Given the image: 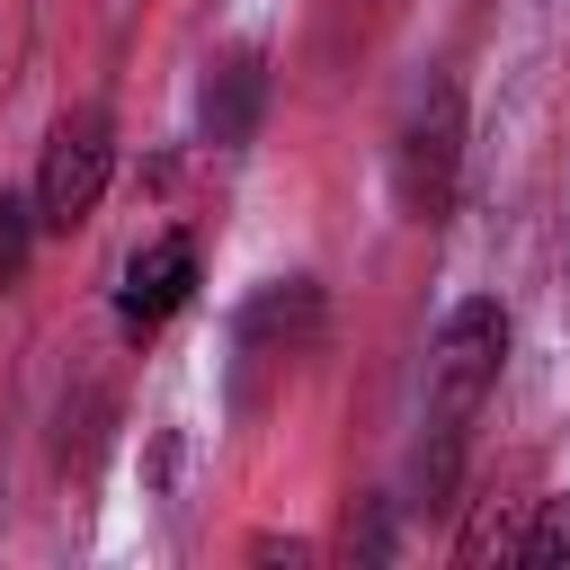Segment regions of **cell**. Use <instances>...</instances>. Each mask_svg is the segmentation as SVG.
Listing matches in <instances>:
<instances>
[{
  "label": "cell",
  "instance_id": "cell-5",
  "mask_svg": "<svg viewBox=\"0 0 570 570\" xmlns=\"http://www.w3.org/2000/svg\"><path fill=\"white\" fill-rule=\"evenodd\" d=\"M232 347H240L249 365H294V356H312V347H321V285H312V276H267V285L240 303Z\"/></svg>",
  "mask_w": 570,
  "mask_h": 570
},
{
  "label": "cell",
  "instance_id": "cell-8",
  "mask_svg": "<svg viewBox=\"0 0 570 570\" xmlns=\"http://www.w3.org/2000/svg\"><path fill=\"white\" fill-rule=\"evenodd\" d=\"M36 196H18V187H0V294H18L27 285V258H36Z\"/></svg>",
  "mask_w": 570,
  "mask_h": 570
},
{
  "label": "cell",
  "instance_id": "cell-10",
  "mask_svg": "<svg viewBox=\"0 0 570 570\" xmlns=\"http://www.w3.org/2000/svg\"><path fill=\"white\" fill-rule=\"evenodd\" d=\"M303 552H312V543H294V534H258V543H249V561H303Z\"/></svg>",
  "mask_w": 570,
  "mask_h": 570
},
{
  "label": "cell",
  "instance_id": "cell-2",
  "mask_svg": "<svg viewBox=\"0 0 570 570\" xmlns=\"http://www.w3.org/2000/svg\"><path fill=\"white\" fill-rule=\"evenodd\" d=\"M499 374H508V312L490 294H463L428 338V428H463L472 436V419L499 392Z\"/></svg>",
  "mask_w": 570,
  "mask_h": 570
},
{
  "label": "cell",
  "instance_id": "cell-4",
  "mask_svg": "<svg viewBox=\"0 0 570 570\" xmlns=\"http://www.w3.org/2000/svg\"><path fill=\"white\" fill-rule=\"evenodd\" d=\"M187 294H196V240L187 232H151L116 276V330L125 338H160L187 312Z\"/></svg>",
  "mask_w": 570,
  "mask_h": 570
},
{
  "label": "cell",
  "instance_id": "cell-1",
  "mask_svg": "<svg viewBox=\"0 0 570 570\" xmlns=\"http://www.w3.org/2000/svg\"><path fill=\"white\" fill-rule=\"evenodd\" d=\"M454 187H463V89L428 80V89H410V107L392 125V205L410 223H445Z\"/></svg>",
  "mask_w": 570,
  "mask_h": 570
},
{
  "label": "cell",
  "instance_id": "cell-3",
  "mask_svg": "<svg viewBox=\"0 0 570 570\" xmlns=\"http://www.w3.org/2000/svg\"><path fill=\"white\" fill-rule=\"evenodd\" d=\"M107 178H116V116L107 107H62L53 125H45V151H36V223L45 232H80L89 214H98V196H107Z\"/></svg>",
  "mask_w": 570,
  "mask_h": 570
},
{
  "label": "cell",
  "instance_id": "cell-7",
  "mask_svg": "<svg viewBox=\"0 0 570 570\" xmlns=\"http://www.w3.org/2000/svg\"><path fill=\"white\" fill-rule=\"evenodd\" d=\"M508 561H525V570H570V490H552V499H534V508H525V525H517Z\"/></svg>",
  "mask_w": 570,
  "mask_h": 570
},
{
  "label": "cell",
  "instance_id": "cell-6",
  "mask_svg": "<svg viewBox=\"0 0 570 570\" xmlns=\"http://www.w3.org/2000/svg\"><path fill=\"white\" fill-rule=\"evenodd\" d=\"M267 116V53L258 45H232L214 71H205V142L214 151H240Z\"/></svg>",
  "mask_w": 570,
  "mask_h": 570
},
{
  "label": "cell",
  "instance_id": "cell-9",
  "mask_svg": "<svg viewBox=\"0 0 570 570\" xmlns=\"http://www.w3.org/2000/svg\"><path fill=\"white\" fill-rule=\"evenodd\" d=\"M98 436H107V392H80V401H62V472H71V463L89 472Z\"/></svg>",
  "mask_w": 570,
  "mask_h": 570
}]
</instances>
